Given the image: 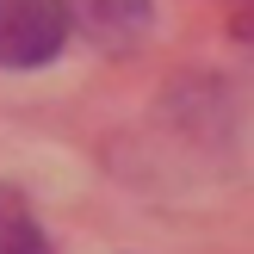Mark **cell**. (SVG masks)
I'll list each match as a JSON object with an SVG mask.
<instances>
[{"label": "cell", "instance_id": "obj_1", "mask_svg": "<svg viewBox=\"0 0 254 254\" xmlns=\"http://www.w3.org/2000/svg\"><path fill=\"white\" fill-rule=\"evenodd\" d=\"M68 44L62 0H0V68H44Z\"/></svg>", "mask_w": 254, "mask_h": 254}, {"label": "cell", "instance_id": "obj_3", "mask_svg": "<svg viewBox=\"0 0 254 254\" xmlns=\"http://www.w3.org/2000/svg\"><path fill=\"white\" fill-rule=\"evenodd\" d=\"M0 254H56L19 186H0Z\"/></svg>", "mask_w": 254, "mask_h": 254}, {"label": "cell", "instance_id": "obj_2", "mask_svg": "<svg viewBox=\"0 0 254 254\" xmlns=\"http://www.w3.org/2000/svg\"><path fill=\"white\" fill-rule=\"evenodd\" d=\"M62 19L93 50H112V56H118V50H136L149 37L155 6H149V0H62Z\"/></svg>", "mask_w": 254, "mask_h": 254}]
</instances>
